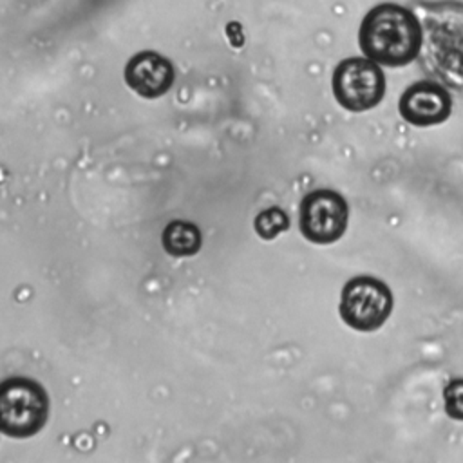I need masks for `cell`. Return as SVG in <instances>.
<instances>
[{
    "label": "cell",
    "instance_id": "cell-1",
    "mask_svg": "<svg viewBox=\"0 0 463 463\" xmlns=\"http://www.w3.org/2000/svg\"><path fill=\"white\" fill-rule=\"evenodd\" d=\"M421 27L416 56L421 71L447 90L463 96V2L414 0Z\"/></svg>",
    "mask_w": 463,
    "mask_h": 463
},
{
    "label": "cell",
    "instance_id": "cell-2",
    "mask_svg": "<svg viewBox=\"0 0 463 463\" xmlns=\"http://www.w3.org/2000/svg\"><path fill=\"white\" fill-rule=\"evenodd\" d=\"M358 45L365 58L378 65L402 67L416 60L421 45L420 20L412 9L383 2L362 20Z\"/></svg>",
    "mask_w": 463,
    "mask_h": 463
},
{
    "label": "cell",
    "instance_id": "cell-3",
    "mask_svg": "<svg viewBox=\"0 0 463 463\" xmlns=\"http://www.w3.org/2000/svg\"><path fill=\"white\" fill-rule=\"evenodd\" d=\"M49 398L43 387L24 376L0 382V430L11 438L34 436L47 421Z\"/></svg>",
    "mask_w": 463,
    "mask_h": 463
},
{
    "label": "cell",
    "instance_id": "cell-4",
    "mask_svg": "<svg viewBox=\"0 0 463 463\" xmlns=\"http://www.w3.org/2000/svg\"><path fill=\"white\" fill-rule=\"evenodd\" d=\"M333 94L340 107L364 112L376 107L385 94V74L369 58H345L333 72Z\"/></svg>",
    "mask_w": 463,
    "mask_h": 463
},
{
    "label": "cell",
    "instance_id": "cell-5",
    "mask_svg": "<svg viewBox=\"0 0 463 463\" xmlns=\"http://www.w3.org/2000/svg\"><path fill=\"white\" fill-rule=\"evenodd\" d=\"M392 311V295L382 280L358 275L347 280L340 298L342 320L356 331L378 329Z\"/></svg>",
    "mask_w": 463,
    "mask_h": 463
},
{
    "label": "cell",
    "instance_id": "cell-6",
    "mask_svg": "<svg viewBox=\"0 0 463 463\" xmlns=\"http://www.w3.org/2000/svg\"><path fill=\"white\" fill-rule=\"evenodd\" d=\"M349 221L345 199L335 190L309 192L300 203V232L315 244H331L338 241Z\"/></svg>",
    "mask_w": 463,
    "mask_h": 463
},
{
    "label": "cell",
    "instance_id": "cell-7",
    "mask_svg": "<svg viewBox=\"0 0 463 463\" xmlns=\"http://www.w3.org/2000/svg\"><path fill=\"white\" fill-rule=\"evenodd\" d=\"M398 109L411 125L430 127L443 123L450 116L452 99L443 85L434 80H423L405 89Z\"/></svg>",
    "mask_w": 463,
    "mask_h": 463
},
{
    "label": "cell",
    "instance_id": "cell-8",
    "mask_svg": "<svg viewBox=\"0 0 463 463\" xmlns=\"http://www.w3.org/2000/svg\"><path fill=\"white\" fill-rule=\"evenodd\" d=\"M125 81L143 98H159L172 87L174 69L170 61L157 52L143 51L127 63Z\"/></svg>",
    "mask_w": 463,
    "mask_h": 463
},
{
    "label": "cell",
    "instance_id": "cell-9",
    "mask_svg": "<svg viewBox=\"0 0 463 463\" xmlns=\"http://www.w3.org/2000/svg\"><path fill=\"white\" fill-rule=\"evenodd\" d=\"M163 246L174 257L194 255L201 248L199 228L186 221H172L163 230Z\"/></svg>",
    "mask_w": 463,
    "mask_h": 463
},
{
    "label": "cell",
    "instance_id": "cell-10",
    "mask_svg": "<svg viewBox=\"0 0 463 463\" xmlns=\"http://www.w3.org/2000/svg\"><path fill=\"white\" fill-rule=\"evenodd\" d=\"M289 219L280 208H268L255 217V232L262 239H273L280 232L288 230Z\"/></svg>",
    "mask_w": 463,
    "mask_h": 463
},
{
    "label": "cell",
    "instance_id": "cell-11",
    "mask_svg": "<svg viewBox=\"0 0 463 463\" xmlns=\"http://www.w3.org/2000/svg\"><path fill=\"white\" fill-rule=\"evenodd\" d=\"M443 398H445V411L450 418L454 420H461L463 421V378L452 380L445 391H443Z\"/></svg>",
    "mask_w": 463,
    "mask_h": 463
}]
</instances>
